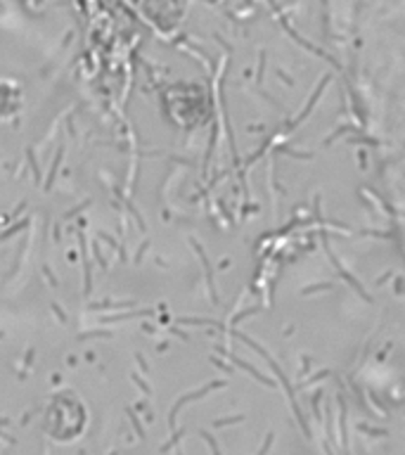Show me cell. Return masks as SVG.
I'll return each instance as SVG.
<instances>
[{"label":"cell","mask_w":405,"mask_h":455,"mask_svg":"<svg viewBox=\"0 0 405 455\" xmlns=\"http://www.w3.org/2000/svg\"><path fill=\"white\" fill-rule=\"evenodd\" d=\"M130 377H133V380H135V384H140V386H142V392H144V394H150V386H147V384H144L142 380H140V377H138V374L133 372V374H130Z\"/></svg>","instance_id":"3"},{"label":"cell","mask_w":405,"mask_h":455,"mask_svg":"<svg viewBox=\"0 0 405 455\" xmlns=\"http://www.w3.org/2000/svg\"><path fill=\"white\" fill-rule=\"evenodd\" d=\"M225 382H211V384H206V386H202V389H199V392H192V394H185V396H182V398H178V403H176V406H173L171 408V418H168V422H171V427L173 424H176V412H178L180 408H182V406H185V403H188V400H194V398H199V396H204V394H208L211 392V389H216V386H223Z\"/></svg>","instance_id":"1"},{"label":"cell","mask_w":405,"mask_h":455,"mask_svg":"<svg viewBox=\"0 0 405 455\" xmlns=\"http://www.w3.org/2000/svg\"><path fill=\"white\" fill-rule=\"evenodd\" d=\"M202 436L206 438L208 441V446H211V450H214V455H220V450H218V444L216 441H214V436H211V434H208V432H202Z\"/></svg>","instance_id":"2"}]
</instances>
